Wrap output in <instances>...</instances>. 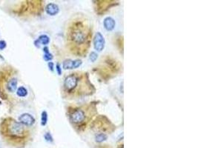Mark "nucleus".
I'll list each match as a JSON object with an SVG mask.
<instances>
[{"instance_id": "nucleus-9", "label": "nucleus", "mask_w": 198, "mask_h": 148, "mask_svg": "<svg viewBox=\"0 0 198 148\" xmlns=\"http://www.w3.org/2000/svg\"><path fill=\"white\" fill-rule=\"evenodd\" d=\"M50 42V38L48 37L47 35H41L39 36V37L38 38V39H36L34 42L35 46L39 48V45H48Z\"/></svg>"}, {"instance_id": "nucleus-4", "label": "nucleus", "mask_w": 198, "mask_h": 148, "mask_svg": "<svg viewBox=\"0 0 198 148\" xmlns=\"http://www.w3.org/2000/svg\"><path fill=\"white\" fill-rule=\"evenodd\" d=\"M71 121L75 124H80L84 122L85 119V114L84 111L81 109L75 110L70 116Z\"/></svg>"}, {"instance_id": "nucleus-2", "label": "nucleus", "mask_w": 198, "mask_h": 148, "mask_svg": "<svg viewBox=\"0 0 198 148\" xmlns=\"http://www.w3.org/2000/svg\"><path fill=\"white\" fill-rule=\"evenodd\" d=\"M6 130L9 136L11 137H16V138L22 137L25 133L24 125L13 119H10V122H7Z\"/></svg>"}, {"instance_id": "nucleus-21", "label": "nucleus", "mask_w": 198, "mask_h": 148, "mask_svg": "<svg viewBox=\"0 0 198 148\" xmlns=\"http://www.w3.org/2000/svg\"><path fill=\"white\" fill-rule=\"evenodd\" d=\"M56 69H57V71L59 75H61L62 74V68L60 67V64H57V66H56Z\"/></svg>"}, {"instance_id": "nucleus-8", "label": "nucleus", "mask_w": 198, "mask_h": 148, "mask_svg": "<svg viewBox=\"0 0 198 148\" xmlns=\"http://www.w3.org/2000/svg\"><path fill=\"white\" fill-rule=\"evenodd\" d=\"M17 84H18V80L16 78H11L7 83V90L10 93H13L17 89Z\"/></svg>"}, {"instance_id": "nucleus-11", "label": "nucleus", "mask_w": 198, "mask_h": 148, "mask_svg": "<svg viewBox=\"0 0 198 148\" xmlns=\"http://www.w3.org/2000/svg\"><path fill=\"white\" fill-rule=\"evenodd\" d=\"M16 95L19 97H25L28 95V90L25 87H19L16 90Z\"/></svg>"}, {"instance_id": "nucleus-22", "label": "nucleus", "mask_w": 198, "mask_h": 148, "mask_svg": "<svg viewBox=\"0 0 198 148\" xmlns=\"http://www.w3.org/2000/svg\"><path fill=\"white\" fill-rule=\"evenodd\" d=\"M43 51L45 52V53H48L49 52V49H48V48L47 46H45V48H43Z\"/></svg>"}, {"instance_id": "nucleus-18", "label": "nucleus", "mask_w": 198, "mask_h": 148, "mask_svg": "<svg viewBox=\"0 0 198 148\" xmlns=\"http://www.w3.org/2000/svg\"><path fill=\"white\" fill-rule=\"evenodd\" d=\"M82 64V61L80 59H76L73 61V66H74V68H77V67H80Z\"/></svg>"}, {"instance_id": "nucleus-17", "label": "nucleus", "mask_w": 198, "mask_h": 148, "mask_svg": "<svg viewBox=\"0 0 198 148\" xmlns=\"http://www.w3.org/2000/svg\"><path fill=\"white\" fill-rule=\"evenodd\" d=\"M43 59L45 61L50 62L53 59V55L51 53H45L44 54Z\"/></svg>"}, {"instance_id": "nucleus-23", "label": "nucleus", "mask_w": 198, "mask_h": 148, "mask_svg": "<svg viewBox=\"0 0 198 148\" xmlns=\"http://www.w3.org/2000/svg\"><path fill=\"white\" fill-rule=\"evenodd\" d=\"M119 148H123V144H122V145H120V147H119Z\"/></svg>"}, {"instance_id": "nucleus-10", "label": "nucleus", "mask_w": 198, "mask_h": 148, "mask_svg": "<svg viewBox=\"0 0 198 148\" xmlns=\"http://www.w3.org/2000/svg\"><path fill=\"white\" fill-rule=\"evenodd\" d=\"M104 27L107 31H111L112 30H114V28H115V21L113 18L112 17H106L104 19Z\"/></svg>"}, {"instance_id": "nucleus-7", "label": "nucleus", "mask_w": 198, "mask_h": 148, "mask_svg": "<svg viewBox=\"0 0 198 148\" xmlns=\"http://www.w3.org/2000/svg\"><path fill=\"white\" fill-rule=\"evenodd\" d=\"M45 10H46V13L50 16H55L59 13V8L57 4H54V3H49L47 4Z\"/></svg>"}, {"instance_id": "nucleus-20", "label": "nucleus", "mask_w": 198, "mask_h": 148, "mask_svg": "<svg viewBox=\"0 0 198 148\" xmlns=\"http://www.w3.org/2000/svg\"><path fill=\"white\" fill-rule=\"evenodd\" d=\"M48 66L49 67V70H51V71H54V64L52 62H49L48 63Z\"/></svg>"}, {"instance_id": "nucleus-5", "label": "nucleus", "mask_w": 198, "mask_h": 148, "mask_svg": "<svg viewBox=\"0 0 198 148\" xmlns=\"http://www.w3.org/2000/svg\"><path fill=\"white\" fill-rule=\"evenodd\" d=\"M94 46L96 51H102L105 48V39L101 33L97 32L94 38Z\"/></svg>"}, {"instance_id": "nucleus-6", "label": "nucleus", "mask_w": 198, "mask_h": 148, "mask_svg": "<svg viewBox=\"0 0 198 148\" xmlns=\"http://www.w3.org/2000/svg\"><path fill=\"white\" fill-rule=\"evenodd\" d=\"M19 122L24 126H32L35 123V119L32 115L29 113H22L19 117Z\"/></svg>"}, {"instance_id": "nucleus-14", "label": "nucleus", "mask_w": 198, "mask_h": 148, "mask_svg": "<svg viewBox=\"0 0 198 148\" xmlns=\"http://www.w3.org/2000/svg\"><path fill=\"white\" fill-rule=\"evenodd\" d=\"M48 122V113L46 111H43L41 114V125L45 126Z\"/></svg>"}, {"instance_id": "nucleus-3", "label": "nucleus", "mask_w": 198, "mask_h": 148, "mask_svg": "<svg viewBox=\"0 0 198 148\" xmlns=\"http://www.w3.org/2000/svg\"><path fill=\"white\" fill-rule=\"evenodd\" d=\"M80 81V78L76 74H71L65 78L64 81V89L67 93H72L77 88Z\"/></svg>"}, {"instance_id": "nucleus-13", "label": "nucleus", "mask_w": 198, "mask_h": 148, "mask_svg": "<svg viewBox=\"0 0 198 148\" xmlns=\"http://www.w3.org/2000/svg\"><path fill=\"white\" fill-rule=\"evenodd\" d=\"M73 61L74 60L71 59H66L63 62V66L64 69H74V66H73Z\"/></svg>"}, {"instance_id": "nucleus-19", "label": "nucleus", "mask_w": 198, "mask_h": 148, "mask_svg": "<svg viewBox=\"0 0 198 148\" xmlns=\"http://www.w3.org/2000/svg\"><path fill=\"white\" fill-rule=\"evenodd\" d=\"M7 47V43L4 40H0V51H3Z\"/></svg>"}, {"instance_id": "nucleus-16", "label": "nucleus", "mask_w": 198, "mask_h": 148, "mask_svg": "<svg viewBox=\"0 0 198 148\" xmlns=\"http://www.w3.org/2000/svg\"><path fill=\"white\" fill-rule=\"evenodd\" d=\"M97 58H98V55H97V53L95 52H91V54H90V60H91L92 62H94L96 61V60L97 59Z\"/></svg>"}, {"instance_id": "nucleus-15", "label": "nucleus", "mask_w": 198, "mask_h": 148, "mask_svg": "<svg viewBox=\"0 0 198 148\" xmlns=\"http://www.w3.org/2000/svg\"><path fill=\"white\" fill-rule=\"evenodd\" d=\"M44 138H45V141H48V142H53L54 141V138H53L52 136H51V134L50 133H46L45 134V136H44Z\"/></svg>"}, {"instance_id": "nucleus-1", "label": "nucleus", "mask_w": 198, "mask_h": 148, "mask_svg": "<svg viewBox=\"0 0 198 148\" xmlns=\"http://www.w3.org/2000/svg\"><path fill=\"white\" fill-rule=\"evenodd\" d=\"M91 28L86 21L75 19L68 27L67 40L71 51L75 53H86L91 41Z\"/></svg>"}, {"instance_id": "nucleus-12", "label": "nucleus", "mask_w": 198, "mask_h": 148, "mask_svg": "<svg viewBox=\"0 0 198 148\" xmlns=\"http://www.w3.org/2000/svg\"><path fill=\"white\" fill-rule=\"evenodd\" d=\"M107 138H108V136L106 135V134L103 133L97 134L95 136L96 141H97V142H99V143H101V142H103V141H106Z\"/></svg>"}]
</instances>
